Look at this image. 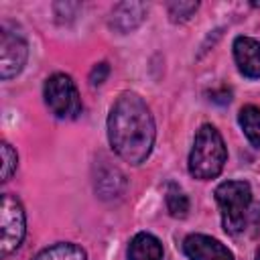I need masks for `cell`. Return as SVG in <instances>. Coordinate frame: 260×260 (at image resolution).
I'll list each match as a JSON object with an SVG mask.
<instances>
[{
    "mask_svg": "<svg viewBox=\"0 0 260 260\" xmlns=\"http://www.w3.org/2000/svg\"><path fill=\"white\" fill-rule=\"evenodd\" d=\"M156 126L144 98L136 91H122L108 114V140L112 150L134 167L142 165L154 146Z\"/></svg>",
    "mask_w": 260,
    "mask_h": 260,
    "instance_id": "6da1fadb",
    "label": "cell"
},
{
    "mask_svg": "<svg viewBox=\"0 0 260 260\" xmlns=\"http://www.w3.org/2000/svg\"><path fill=\"white\" fill-rule=\"evenodd\" d=\"M228 160V148L223 136L213 124H201L195 132V140L189 152V175L199 181L219 177Z\"/></svg>",
    "mask_w": 260,
    "mask_h": 260,
    "instance_id": "7a4b0ae2",
    "label": "cell"
},
{
    "mask_svg": "<svg viewBox=\"0 0 260 260\" xmlns=\"http://www.w3.org/2000/svg\"><path fill=\"white\" fill-rule=\"evenodd\" d=\"M225 234L238 236L246 230L252 205V187L246 181H223L213 191Z\"/></svg>",
    "mask_w": 260,
    "mask_h": 260,
    "instance_id": "3957f363",
    "label": "cell"
},
{
    "mask_svg": "<svg viewBox=\"0 0 260 260\" xmlns=\"http://www.w3.org/2000/svg\"><path fill=\"white\" fill-rule=\"evenodd\" d=\"M49 112L59 120H73L81 114V98L75 81L67 73H53L43 87Z\"/></svg>",
    "mask_w": 260,
    "mask_h": 260,
    "instance_id": "277c9868",
    "label": "cell"
},
{
    "mask_svg": "<svg viewBox=\"0 0 260 260\" xmlns=\"http://www.w3.org/2000/svg\"><path fill=\"white\" fill-rule=\"evenodd\" d=\"M0 30V77L8 81L24 69L28 59V43L22 30L10 20H2Z\"/></svg>",
    "mask_w": 260,
    "mask_h": 260,
    "instance_id": "5b68a950",
    "label": "cell"
},
{
    "mask_svg": "<svg viewBox=\"0 0 260 260\" xmlns=\"http://www.w3.org/2000/svg\"><path fill=\"white\" fill-rule=\"evenodd\" d=\"M0 228H2V240H0V256L8 258L12 252H16L22 246V240L26 236V213L18 197L4 193L2 195V207H0Z\"/></svg>",
    "mask_w": 260,
    "mask_h": 260,
    "instance_id": "8992f818",
    "label": "cell"
},
{
    "mask_svg": "<svg viewBox=\"0 0 260 260\" xmlns=\"http://www.w3.org/2000/svg\"><path fill=\"white\" fill-rule=\"evenodd\" d=\"M181 248L189 260H236L234 252L225 244L205 234H189Z\"/></svg>",
    "mask_w": 260,
    "mask_h": 260,
    "instance_id": "52a82bcc",
    "label": "cell"
},
{
    "mask_svg": "<svg viewBox=\"0 0 260 260\" xmlns=\"http://www.w3.org/2000/svg\"><path fill=\"white\" fill-rule=\"evenodd\" d=\"M148 14V6L144 2H120L112 8L108 16V26L118 35H128L136 30Z\"/></svg>",
    "mask_w": 260,
    "mask_h": 260,
    "instance_id": "ba28073f",
    "label": "cell"
},
{
    "mask_svg": "<svg viewBox=\"0 0 260 260\" xmlns=\"http://www.w3.org/2000/svg\"><path fill=\"white\" fill-rule=\"evenodd\" d=\"M232 49L238 71L248 79H260V41L252 37H236Z\"/></svg>",
    "mask_w": 260,
    "mask_h": 260,
    "instance_id": "9c48e42d",
    "label": "cell"
},
{
    "mask_svg": "<svg viewBox=\"0 0 260 260\" xmlns=\"http://www.w3.org/2000/svg\"><path fill=\"white\" fill-rule=\"evenodd\" d=\"M126 191V177L124 173L112 165L110 160H102L98 165V173H95V193L110 201V199H118L122 197V193Z\"/></svg>",
    "mask_w": 260,
    "mask_h": 260,
    "instance_id": "30bf717a",
    "label": "cell"
},
{
    "mask_svg": "<svg viewBox=\"0 0 260 260\" xmlns=\"http://www.w3.org/2000/svg\"><path fill=\"white\" fill-rule=\"evenodd\" d=\"M128 260H162L165 250L156 236L138 232L128 244Z\"/></svg>",
    "mask_w": 260,
    "mask_h": 260,
    "instance_id": "8fae6325",
    "label": "cell"
},
{
    "mask_svg": "<svg viewBox=\"0 0 260 260\" xmlns=\"http://www.w3.org/2000/svg\"><path fill=\"white\" fill-rule=\"evenodd\" d=\"M32 260H87V252L73 242H57L43 248Z\"/></svg>",
    "mask_w": 260,
    "mask_h": 260,
    "instance_id": "7c38bea8",
    "label": "cell"
},
{
    "mask_svg": "<svg viewBox=\"0 0 260 260\" xmlns=\"http://www.w3.org/2000/svg\"><path fill=\"white\" fill-rule=\"evenodd\" d=\"M238 122L242 132L246 134L248 142L256 148H260V108L258 106H244L238 114Z\"/></svg>",
    "mask_w": 260,
    "mask_h": 260,
    "instance_id": "4fadbf2b",
    "label": "cell"
},
{
    "mask_svg": "<svg viewBox=\"0 0 260 260\" xmlns=\"http://www.w3.org/2000/svg\"><path fill=\"white\" fill-rule=\"evenodd\" d=\"M165 201H167V209L173 217H185L189 213V197L185 195V191L177 185V183H169L167 185V193H165Z\"/></svg>",
    "mask_w": 260,
    "mask_h": 260,
    "instance_id": "5bb4252c",
    "label": "cell"
},
{
    "mask_svg": "<svg viewBox=\"0 0 260 260\" xmlns=\"http://www.w3.org/2000/svg\"><path fill=\"white\" fill-rule=\"evenodd\" d=\"M199 8V2H169L167 4V12L171 22L179 24V22H187Z\"/></svg>",
    "mask_w": 260,
    "mask_h": 260,
    "instance_id": "9a60e30c",
    "label": "cell"
},
{
    "mask_svg": "<svg viewBox=\"0 0 260 260\" xmlns=\"http://www.w3.org/2000/svg\"><path fill=\"white\" fill-rule=\"evenodd\" d=\"M18 167V154L16 150L8 144V142H2V181H10V177L14 175Z\"/></svg>",
    "mask_w": 260,
    "mask_h": 260,
    "instance_id": "2e32d148",
    "label": "cell"
},
{
    "mask_svg": "<svg viewBox=\"0 0 260 260\" xmlns=\"http://www.w3.org/2000/svg\"><path fill=\"white\" fill-rule=\"evenodd\" d=\"M108 75H110V63L108 61H100V63H95L93 67H91V71H89V85L91 87H100L106 79H108Z\"/></svg>",
    "mask_w": 260,
    "mask_h": 260,
    "instance_id": "e0dca14e",
    "label": "cell"
},
{
    "mask_svg": "<svg viewBox=\"0 0 260 260\" xmlns=\"http://www.w3.org/2000/svg\"><path fill=\"white\" fill-rule=\"evenodd\" d=\"M209 95H211V98H209L211 102H215V104H221V106L232 102V91H230L228 87H219V89H213Z\"/></svg>",
    "mask_w": 260,
    "mask_h": 260,
    "instance_id": "ac0fdd59",
    "label": "cell"
},
{
    "mask_svg": "<svg viewBox=\"0 0 260 260\" xmlns=\"http://www.w3.org/2000/svg\"><path fill=\"white\" fill-rule=\"evenodd\" d=\"M254 260H260V248H256V254H254Z\"/></svg>",
    "mask_w": 260,
    "mask_h": 260,
    "instance_id": "d6986e66",
    "label": "cell"
}]
</instances>
